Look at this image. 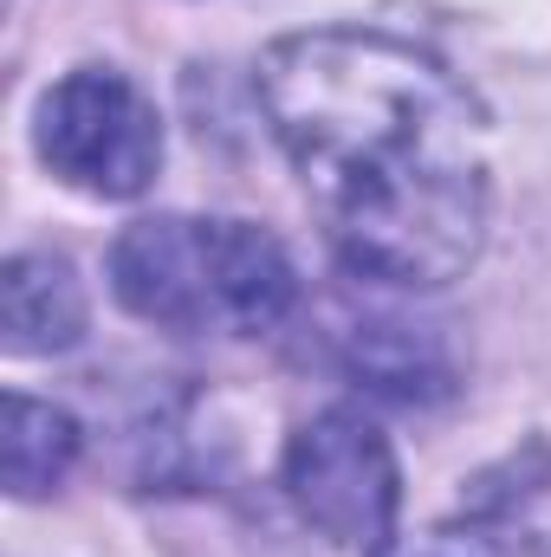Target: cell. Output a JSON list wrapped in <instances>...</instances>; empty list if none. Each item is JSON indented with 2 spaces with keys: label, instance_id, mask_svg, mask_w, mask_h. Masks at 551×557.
Masks as SVG:
<instances>
[{
  "label": "cell",
  "instance_id": "obj_1",
  "mask_svg": "<svg viewBox=\"0 0 551 557\" xmlns=\"http://www.w3.org/2000/svg\"><path fill=\"white\" fill-rule=\"evenodd\" d=\"M260 104L331 253L377 285H448L487 240L474 98L390 33H292L260 59Z\"/></svg>",
  "mask_w": 551,
  "mask_h": 557
},
{
  "label": "cell",
  "instance_id": "obj_2",
  "mask_svg": "<svg viewBox=\"0 0 551 557\" xmlns=\"http://www.w3.org/2000/svg\"><path fill=\"white\" fill-rule=\"evenodd\" d=\"M111 292L124 311L162 331H221L260 337L298 298V273L267 227L149 214L131 221L111 247Z\"/></svg>",
  "mask_w": 551,
  "mask_h": 557
},
{
  "label": "cell",
  "instance_id": "obj_3",
  "mask_svg": "<svg viewBox=\"0 0 551 557\" xmlns=\"http://www.w3.org/2000/svg\"><path fill=\"white\" fill-rule=\"evenodd\" d=\"M33 143L46 169L98 201H131L162 169V117L137 85L111 65L65 72L39 98Z\"/></svg>",
  "mask_w": 551,
  "mask_h": 557
},
{
  "label": "cell",
  "instance_id": "obj_4",
  "mask_svg": "<svg viewBox=\"0 0 551 557\" xmlns=\"http://www.w3.org/2000/svg\"><path fill=\"white\" fill-rule=\"evenodd\" d=\"M285 493L311 532L344 552H383L403 506V473L390 434L357 409L311 416L285 447Z\"/></svg>",
  "mask_w": 551,
  "mask_h": 557
},
{
  "label": "cell",
  "instance_id": "obj_5",
  "mask_svg": "<svg viewBox=\"0 0 551 557\" xmlns=\"http://www.w3.org/2000/svg\"><path fill=\"white\" fill-rule=\"evenodd\" d=\"M0 331L13 357H52L85 337V285L59 253H13L0 273Z\"/></svg>",
  "mask_w": 551,
  "mask_h": 557
},
{
  "label": "cell",
  "instance_id": "obj_6",
  "mask_svg": "<svg viewBox=\"0 0 551 557\" xmlns=\"http://www.w3.org/2000/svg\"><path fill=\"white\" fill-rule=\"evenodd\" d=\"M78 460V421L52 403L33 396H7V421H0V473L13 499H39L52 493Z\"/></svg>",
  "mask_w": 551,
  "mask_h": 557
},
{
  "label": "cell",
  "instance_id": "obj_7",
  "mask_svg": "<svg viewBox=\"0 0 551 557\" xmlns=\"http://www.w3.org/2000/svg\"><path fill=\"white\" fill-rule=\"evenodd\" d=\"M357 376H370L377 389H390V396H441L448 383V370H441V357H428L421 344H415L403 324H370V331H357Z\"/></svg>",
  "mask_w": 551,
  "mask_h": 557
}]
</instances>
